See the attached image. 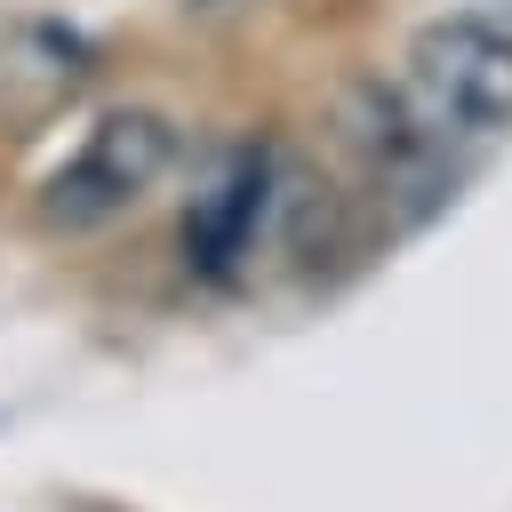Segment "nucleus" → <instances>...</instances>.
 <instances>
[{
    "mask_svg": "<svg viewBox=\"0 0 512 512\" xmlns=\"http://www.w3.org/2000/svg\"><path fill=\"white\" fill-rule=\"evenodd\" d=\"M392 104L432 152L512 128V16H488V8L432 16L400 56Z\"/></svg>",
    "mask_w": 512,
    "mask_h": 512,
    "instance_id": "nucleus-1",
    "label": "nucleus"
},
{
    "mask_svg": "<svg viewBox=\"0 0 512 512\" xmlns=\"http://www.w3.org/2000/svg\"><path fill=\"white\" fill-rule=\"evenodd\" d=\"M280 200H288L280 152H272L264 136L224 144V152L200 168L192 200H184V264H192L200 280H216V288L240 280L248 256H256V240H264V224L280 216Z\"/></svg>",
    "mask_w": 512,
    "mask_h": 512,
    "instance_id": "nucleus-3",
    "label": "nucleus"
},
{
    "mask_svg": "<svg viewBox=\"0 0 512 512\" xmlns=\"http://www.w3.org/2000/svg\"><path fill=\"white\" fill-rule=\"evenodd\" d=\"M176 168V128L144 104L104 112L40 184V224L48 232H96L112 216H128L160 176Z\"/></svg>",
    "mask_w": 512,
    "mask_h": 512,
    "instance_id": "nucleus-2",
    "label": "nucleus"
}]
</instances>
